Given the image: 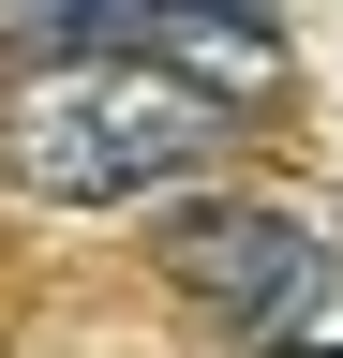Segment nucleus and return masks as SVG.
Masks as SVG:
<instances>
[{
	"label": "nucleus",
	"instance_id": "7ed1b4c3",
	"mask_svg": "<svg viewBox=\"0 0 343 358\" xmlns=\"http://www.w3.org/2000/svg\"><path fill=\"white\" fill-rule=\"evenodd\" d=\"M164 0H0V45L15 60H149Z\"/></svg>",
	"mask_w": 343,
	"mask_h": 358
},
{
	"label": "nucleus",
	"instance_id": "20e7f679",
	"mask_svg": "<svg viewBox=\"0 0 343 358\" xmlns=\"http://www.w3.org/2000/svg\"><path fill=\"white\" fill-rule=\"evenodd\" d=\"M269 358H343V343H269Z\"/></svg>",
	"mask_w": 343,
	"mask_h": 358
},
{
	"label": "nucleus",
	"instance_id": "f03ea898",
	"mask_svg": "<svg viewBox=\"0 0 343 358\" xmlns=\"http://www.w3.org/2000/svg\"><path fill=\"white\" fill-rule=\"evenodd\" d=\"M164 284L194 313H224V329H298L328 299V224L284 209V194H209V209L164 224Z\"/></svg>",
	"mask_w": 343,
	"mask_h": 358
},
{
	"label": "nucleus",
	"instance_id": "f257e3e1",
	"mask_svg": "<svg viewBox=\"0 0 343 358\" xmlns=\"http://www.w3.org/2000/svg\"><path fill=\"white\" fill-rule=\"evenodd\" d=\"M224 134H239V105L164 60H30L15 105H0V164L60 209H105V194H149V179H194Z\"/></svg>",
	"mask_w": 343,
	"mask_h": 358
}]
</instances>
